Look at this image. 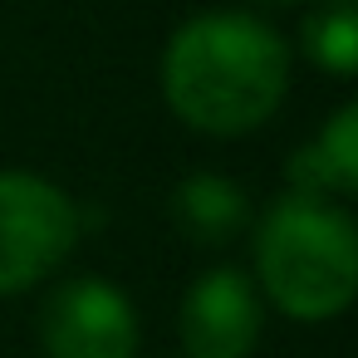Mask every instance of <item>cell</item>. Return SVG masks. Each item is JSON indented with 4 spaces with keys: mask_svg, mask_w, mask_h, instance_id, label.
I'll list each match as a JSON object with an SVG mask.
<instances>
[{
    "mask_svg": "<svg viewBox=\"0 0 358 358\" xmlns=\"http://www.w3.org/2000/svg\"><path fill=\"white\" fill-rule=\"evenodd\" d=\"M289 89V45L275 25L241 10L192 15L162 50L167 108L211 138H241L270 123Z\"/></svg>",
    "mask_w": 358,
    "mask_h": 358,
    "instance_id": "cell-1",
    "label": "cell"
},
{
    "mask_svg": "<svg viewBox=\"0 0 358 358\" xmlns=\"http://www.w3.org/2000/svg\"><path fill=\"white\" fill-rule=\"evenodd\" d=\"M255 280L265 299L299 324L343 314L358 294L353 216L334 196H275L255 221Z\"/></svg>",
    "mask_w": 358,
    "mask_h": 358,
    "instance_id": "cell-2",
    "label": "cell"
},
{
    "mask_svg": "<svg viewBox=\"0 0 358 358\" xmlns=\"http://www.w3.org/2000/svg\"><path fill=\"white\" fill-rule=\"evenodd\" d=\"M84 231L74 196L35 172H0V299L50 280Z\"/></svg>",
    "mask_w": 358,
    "mask_h": 358,
    "instance_id": "cell-3",
    "label": "cell"
},
{
    "mask_svg": "<svg viewBox=\"0 0 358 358\" xmlns=\"http://www.w3.org/2000/svg\"><path fill=\"white\" fill-rule=\"evenodd\" d=\"M40 348L45 358H133L138 309L103 275H69L40 304Z\"/></svg>",
    "mask_w": 358,
    "mask_h": 358,
    "instance_id": "cell-4",
    "label": "cell"
},
{
    "mask_svg": "<svg viewBox=\"0 0 358 358\" xmlns=\"http://www.w3.org/2000/svg\"><path fill=\"white\" fill-rule=\"evenodd\" d=\"M260 324H265L260 289L236 265H216L196 275L177 314L187 358H250L260 343Z\"/></svg>",
    "mask_w": 358,
    "mask_h": 358,
    "instance_id": "cell-5",
    "label": "cell"
},
{
    "mask_svg": "<svg viewBox=\"0 0 358 358\" xmlns=\"http://www.w3.org/2000/svg\"><path fill=\"white\" fill-rule=\"evenodd\" d=\"M172 226L192 245H231L250 226V196L221 172H192L172 187Z\"/></svg>",
    "mask_w": 358,
    "mask_h": 358,
    "instance_id": "cell-6",
    "label": "cell"
},
{
    "mask_svg": "<svg viewBox=\"0 0 358 358\" xmlns=\"http://www.w3.org/2000/svg\"><path fill=\"white\" fill-rule=\"evenodd\" d=\"M304 59H314L329 74H353L358 69V10L353 0H324L319 10L304 15L299 25Z\"/></svg>",
    "mask_w": 358,
    "mask_h": 358,
    "instance_id": "cell-7",
    "label": "cell"
},
{
    "mask_svg": "<svg viewBox=\"0 0 358 358\" xmlns=\"http://www.w3.org/2000/svg\"><path fill=\"white\" fill-rule=\"evenodd\" d=\"M314 152L334 182V196H353L358 192V103H343L329 128L314 138Z\"/></svg>",
    "mask_w": 358,
    "mask_h": 358,
    "instance_id": "cell-8",
    "label": "cell"
},
{
    "mask_svg": "<svg viewBox=\"0 0 358 358\" xmlns=\"http://www.w3.org/2000/svg\"><path fill=\"white\" fill-rule=\"evenodd\" d=\"M260 6H299V0H260Z\"/></svg>",
    "mask_w": 358,
    "mask_h": 358,
    "instance_id": "cell-9",
    "label": "cell"
}]
</instances>
